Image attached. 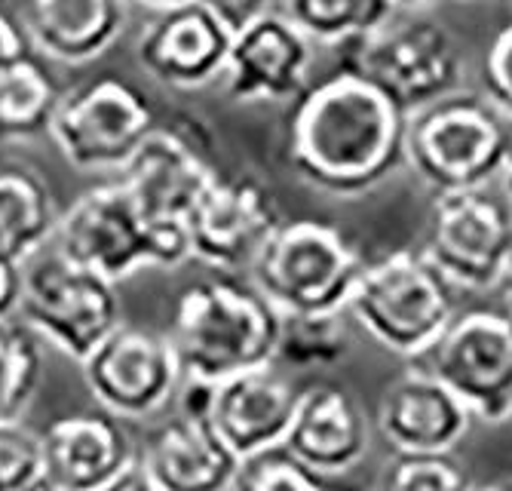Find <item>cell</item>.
<instances>
[{
  "instance_id": "obj_1",
  "label": "cell",
  "mask_w": 512,
  "mask_h": 491,
  "mask_svg": "<svg viewBox=\"0 0 512 491\" xmlns=\"http://www.w3.org/2000/svg\"><path fill=\"white\" fill-rule=\"evenodd\" d=\"M408 120L384 89L341 68L295 102L286 157L304 185L344 200L362 197L405 163Z\"/></svg>"
},
{
  "instance_id": "obj_2",
  "label": "cell",
  "mask_w": 512,
  "mask_h": 491,
  "mask_svg": "<svg viewBox=\"0 0 512 491\" xmlns=\"http://www.w3.org/2000/svg\"><path fill=\"white\" fill-rule=\"evenodd\" d=\"M279 310L243 277H206L175 301L169 341L184 381L221 384L276 363Z\"/></svg>"
},
{
  "instance_id": "obj_3",
  "label": "cell",
  "mask_w": 512,
  "mask_h": 491,
  "mask_svg": "<svg viewBox=\"0 0 512 491\" xmlns=\"http://www.w3.org/2000/svg\"><path fill=\"white\" fill-rule=\"evenodd\" d=\"M457 289L421 249L368 258L350 295V320L384 350L421 363L457 320Z\"/></svg>"
},
{
  "instance_id": "obj_4",
  "label": "cell",
  "mask_w": 512,
  "mask_h": 491,
  "mask_svg": "<svg viewBox=\"0 0 512 491\" xmlns=\"http://www.w3.org/2000/svg\"><path fill=\"white\" fill-rule=\"evenodd\" d=\"M509 160V123L470 89L451 93L408 120L405 163L436 194L485 191Z\"/></svg>"
},
{
  "instance_id": "obj_5",
  "label": "cell",
  "mask_w": 512,
  "mask_h": 491,
  "mask_svg": "<svg viewBox=\"0 0 512 491\" xmlns=\"http://www.w3.org/2000/svg\"><path fill=\"white\" fill-rule=\"evenodd\" d=\"M365 264V252L341 228L298 218L273 234L249 271V283L279 310V317L341 314Z\"/></svg>"
},
{
  "instance_id": "obj_6",
  "label": "cell",
  "mask_w": 512,
  "mask_h": 491,
  "mask_svg": "<svg viewBox=\"0 0 512 491\" xmlns=\"http://www.w3.org/2000/svg\"><path fill=\"white\" fill-rule=\"evenodd\" d=\"M218 166L209 142L194 126H154L151 136L123 166L120 185L129 191L142 218L157 231L169 267H181L191 258L188 218L206 188L215 182Z\"/></svg>"
},
{
  "instance_id": "obj_7",
  "label": "cell",
  "mask_w": 512,
  "mask_h": 491,
  "mask_svg": "<svg viewBox=\"0 0 512 491\" xmlns=\"http://www.w3.org/2000/svg\"><path fill=\"white\" fill-rule=\"evenodd\" d=\"M344 65L371 80L414 117L463 89V56L451 31L424 16L396 13L384 28L344 43Z\"/></svg>"
},
{
  "instance_id": "obj_8",
  "label": "cell",
  "mask_w": 512,
  "mask_h": 491,
  "mask_svg": "<svg viewBox=\"0 0 512 491\" xmlns=\"http://www.w3.org/2000/svg\"><path fill=\"white\" fill-rule=\"evenodd\" d=\"M22 271L25 289L19 323L77 366L123 326L117 286L65 261L53 246L25 261Z\"/></svg>"
},
{
  "instance_id": "obj_9",
  "label": "cell",
  "mask_w": 512,
  "mask_h": 491,
  "mask_svg": "<svg viewBox=\"0 0 512 491\" xmlns=\"http://www.w3.org/2000/svg\"><path fill=\"white\" fill-rule=\"evenodd\" d=\"M157 126V114L135 83L102 74L62 96L50 139L80 172H123Z\"/></svg>"
},
{
  "instance_id": "obj_10",
  "label": "cell",
  "mask_w": 512,
  "mask_h": 491,
  "mask_svg": "<svg viewBox=\"0 0 512 491\" xmlns=\"http://www.w3.org/2000/svg\"><path fill=\"white\" fill-rule=\"evenodd\" d=\"M421 252L457 292L512 283V206L488 188L436 194Z\"/></svg>"
},
{
  "instance_id": "obj_11",
  "label": "cell",
  "mask_w": 512,
  "mask_h": 491,
  "mask_svg": "<svg viewBox=\"0 0 512 491\" xmlns=\"http://www.w3.org/2000/svg\"><path fill=\"white\" fill-rule=\"evenodd\" d=\"M53 249L65 261L105 277L114 286L145 267L172 271L157 231L142 218L120 178L83 191L59 215Z\"/></svg>"
},
{
  "instance_id": "obj_12",
  "label": "cell",
  "mask_w": 512,
  "mask_h": 491,
  "mask_svg": "<svg viewBox=\"0 0 512 491\" xmlns=\"http://www.w3.org/2000/svg\"><path fill=\"white\" fill-rule=\"evenodd\" d=\"M421 366L463 399L476 421L500 427L512 418V314L467 310L424 356Z\"/></svg>"
},
{
  "instance_id": "obj_13",
  "label": "cell",
  "mask_w": 512,
  "mask_h": 491,
  "mask_svg": "<svg viewBox=\"0 0 512 491\" xmlns=\"http://www.w3.org/2000/svg\"><path fill=\"white\" fill-rule=\"evenodd\" d=\"M80 372L99 409L120 421L154 418L184 384L169 335L126 323L86 356Z\"/></svg>"
},
{
  "instance_id": "obj_14",
  "label": "cell",
  "mask_w": 512,
  "mask_h": 491,
  "mask_svg": "<svg viewBox=\"0 0 512 491\" xmlns=\"http://www.w3.org/2000/svg\"><path fill=\"white\" fill-rule=\"evenodd\" d=\"M283 225L279 200L261 178L218 172L188 218L191 258L227 277H249Z\"/></svg>"
},
{
  "instance_id": "obj_15",
  "label": "cell",
  "mask_w": 512,
  "mask_h": 491,
  "mask_svg": "<svg viewBox=\"0 0 512 491\" xmlns=\"http://www.w3.org/2000/svg\"><path fill=\"white\" fill-rule=\"evenodd\" d=\"M371 424L359 396L344 384L316 381L301 390L283 455L316 479L356 470L371 452Z\"/></svg>"
},
{
  "instance_id": "obj_16",
  "label": "cell",
  "mask_w": 512,
  "mask_h": 491,
  "mask_svg": "<svg viewBox=\"0 0 512 491\" xmlns=\"http://www.w3.org/2000/svg\"><path fill=\"white\" fill-rule=\"evenodd\" d=\"M313 40L283 13H267L234 34L224 68V89L237 105L298 102L310 86Z\"/></svg>"
},
{
  "instance_id": "obj_17",
  "label": "cell",
  "mask_w": 512,
  "mask_h": 491,
  "mask_svg": "<svg viewBox=\"0 0 512 491\" xmlns=\"http://www.w3.org/2000/svg\"><path fill=\"white\" fill-rule=\"evenodd\" d=\"M234 47L230 31L200 0L157 13L135 40V62L151 80L172 89H200L224 77Z\"/></svg>"
},
{
  "instance_id": "obj_18",
  "label": "cell",
  "mask_w": 512,
  "mask_h": 491,
  "mask_svg": "<svg viewBox=\"0 0 512 491\" xmlns=\"http://www.w3.org/2000/svg\"><path fill=\"white\" fill-rule=\"evenodd\" d=\"M476 418L421 363L390 381L381 393L375 430L393 455H454Z\"/></svg>"
},
{
  "instance_id": "obj_19",
  "label": "cell",
  "mask_w": 512,
  "mask_h": 491,
  "mask_svg": "<svg viewBox=\"0 0 512 491\" xmlns=\"http://www.w3.org/2000/svg\"><path fill=\"white\" fill-rule=\"evenodd\" d=\"M298 396L301 390L292 384V378L276 372V366H264L215 384L209 421L234 449V455L249 464L283 452Z\"/></svg>"
},
{
  "instance_id": "obj_20",
  "label": "cell",
  "mask_w": 512,
  "mask_h": 491,
  "mask_svg": "<svg viewBox=\"0 0 512 491\" xmlns=\"http://www.w3.org/2000/svg\"><path fill=\"white\" fill-rule=\"evenodd\" d=\"M46 485L56 491H99L138 461L120 418L96 409L56 418L43 430Z\"/></svg>"
},
{
  "instance_id": "obj_21",
  "label": "cell",
  "mask_w": 512,
  "mask_h": 491,
  "mask_svg": "<svg viewBox=\"0 0 512 491\" xmlns=\"http://www.w3.org/2000/svg\"><path fill=\"white\" fill-rule=\"evenodd\" d=\"M138 461L160 491H234L246 467L209 418L178 412L148 433Z\"/></svg>"
},
{
  "instance_id": "obj_22",
  "label": "cell",
  "mask_w": 512,
  "mask_h": 491,
  "mask_svg": "<svg viewBox=\"0 0 512 491\" xmlns=\"http://www.w3.org/2000/svg\"><path fill=\"white\" fill-rule=\"evenodd\" d=\"M126 7V0H28L22 28L40 59L89 65L120 40Z\"/></svg>"
},
{
  "instance_id": "obj_23",
  "label": "cell",
  "mask_w": 512,
  "mask_h": 491,
  "mask_svg": "<svg viewBox=\"0 0 512 491\" xmlns=\"http://www.w3.org/2000/svg\"><path fill=\"white\" fill-rule=\"evenodd\" d=\"M56 197L46 178L25 163H0V255L19 264L53 246Z\"/></svg>"
},
{
  "instance_id": "obj_24",
  "label": "cell",
  "mask_w": 512,
  "mask_h": 491,
  "mask_svg": "<svg viewBox=\"0 0 512 491\" xmlns=\"http://www.w3.org/2000/svg\"><path fill=\"white\" fill-rule=\"evenodd\" d=\"M62 96V86L37 53L19 62L0 80V142L50 136Z\"/></svg>"
},
{
  "instance_id": "obj_25",
  "label": "cell",
  "mask_w": 512,
  "mask_h": 491,
  "mask_svg": "<svg viewBox=\"0 0 512 491\" xmlns=\"http://www.w3.org/2000/svg\"><path fill=\"white\" fill-rule=\"evenodd\" d=\"M279 13L307 40L344 47L384 28L399 10L393 0H279Z\"/></svg>"
},
{
  "instance_id": "obj_26",
  "label": "cell",
  "mask_w": 512,
  "mask_h": 491,
  "mask_svg": "<svg viewBox=\"0 0 512 491\" xmlns=\"http://www.w3.org/2000/svg\"><path fill=\"white\" fill-rule=\"evenodd\" d=\"M353 347L350 314H295L279 326L276 363L292 369H329L347 360Z\"/></svg>"
},
{
  "instance_id": "obj_27",
  "label": "cell",
  "mask_w": 512,
  "mask_h": 491,
  "mask_svg": "<svg viewBox=\"0 0 512 491\" xmlns=\"http://www.w3.org/2000/svg\"><path fill=\"white\" fill-rule=\"evenodd\" d=\"M43 378L37 338L16 320L0 323V424L19 421Z\"/></svg>"
},
{
  "instance_id": "obj_28",
  "label": "cell",
  "mask_w": 512,
  "mask_h": 491,
  "mask_svg": "<svg viewBox=\"0 0 512 491\" xmlns=\"http://www.w3.org/2000/svg\"><path fill=\"white\" fill-rule=\"evenodd\" d=\"M470 470L454 455H393L381 464L375 491H473Z\"/></svg>"
},
{
  "instance_id": "obj_29",
  "label": "cell",
  "mask_w": 512,
  "mask_h": 491,
  "mask_svg": "<svg viewBox=\"0 0 512 491\" xmlns=\"http://www.w3.org/2000/svg\"><path fill=\"white\" fill-rule=\"evenodd\" d=\"M46 482L43 433L19 421L0 424V491H34Z\"/></svg>"
},
{
  "instance_id": "obj_30",
  "label": "cell",
  "mask_w": 512,
  "mask_h": 491,
  "mask_svg": "<svg viewBox=\"0 0 512 491\" xmlns=\"http://www.w3.org/2000/svg\"><path fill=\"white\" fill-rule=\"evenodd\" d=\"M234 491H325L316 476L301 470L286 455H264L243 467Z\"/></svg>"
},
{
  "instance_id": "obj_31",
  "label": "cell",
  "mask_w": 512,
  "mask_h": 491,
  "mask_svg": "<svg viewBox=\"0 0 512 491\" xmlns=\"http://www.w3.org/2000/svg\"><path fill=\"white\" fill-rule=\"evenodd\" d=\"M482 83H485V99L506 123H512V22L500 28L497 37L491 40Z\"/></svg>"
},
{
  "instance_id": "obj_32",
  "label": "cell",
  "mask_w": 512,
  "mask_h": 491,
  "mask_svg": "<svg viewBox=\"0 0 512 491\" xmlns=\"http://www.w3.org/2000/svg\"><path fill=\"white\" fill-rule=\"evenodd\" d=\"M28 56H34V50H31V40H28L22 22L0 7V80Z\"/></svg>"
},
{
  "instance_id": "obj_33",
  "label": "cell",
  "mask_w": 512,
  "mask_h": 491,
  "mask_svg": "<svg viewBox=\"0 0 512 491\" xmlns=\"http://www.w3.org/2000/svg\"><path fill=\"white\" fill-rule=\"evenodd\" d=\"M200 4L215 13L230 31H243L246 25L258 22L261 16L273 13V4L276 0H200Z\"/></svg>"
},
{
  "instance_id": "obj_34",
  "label": "cell",
  "mask_w": 512,
  "mask_h": 491,
  "mask_svg": "<svg viewBox=\"0 0 512 491\" xmlns=\"http://www.w3.org/2000/svg\"><path fill=\"white\" fill-rule=\"evenodd\" d=\"M22 289H25V271L22 264L0 255V323L19 317L22 304Z\"/></svg>"
},
{
  "instance_id": "obj_35",
  "label": "cell",
  "mask_w": 512,
  "mask_h": 491,
  "mask_svg": "<svg viewBox=\"0 0 512 491\" xmlns=\"http://www.w3.org/2000/svg\"><path fill=\"white\" fill-rule=\"evenodd\" d=\"M99 491H160V488L154 485V479L148 476V470L142 467V461H135L129 470H123L114 482H108Z\"/></svg>"
},
{
  "instance_id": "obj_36",
  "label": "cell",
  "mask_w": 512,
  "mask_h": 491,
  "mask_svg": "<svg viewBox=\"0 0 512 491\" xmlns=\"http://www.w3.org/2000/svg\"><path fill=\"white\" fill-rule=\"evenodd\" d=\"M126 4H135V7H145V10L163 13V10H172V7L188 4V0H126Z\"/></svg>"
},
{
  "instance_id": "obj_37",
  "label": "cell",
  "mask_w": 512,
  "mask_h": 491,
  "mask_svg": "<svg viewBox=\"0 0 512 491\" xmlns=\"http://www.w3.org/2000/svg\"><path fill=\"white\" fill-rule=\"evenodd\" d=\"M393 4H396V10H399V13H414V10L430 7L433 0H393Z\"/></svg>"
},
{
  "instance_id": "obj_38",
  "label": "cell",
  "mask_w": 512,
  "mask_h": 491,
  "mask_svg": "<svg viewBox=\"0 0 512 491\" xmlns=\"http://www.w3.org/2000/svg\"><path fill=\"white\" fill-rule=\"evenodd\" d=\"M500 188H503L506 203L512 206V160L506 163V169H503V175H500Z\"/></svg>"
},
{
  "instance_id": "obj_39",
  "label": "cell",
  "mask_w": 512,
  "mask_h": 491,
  "mask_svg": "<svg viewBox=\"0 0 512 491\" xmlns=\"http://www.w3.org/2000/svg\"><path fill=\"white\" fill-rule=\"evenodd\" d=\"M473 491H512L509 485H473Z\"/></svg>"
},
{
  "instance_id": "obj_40",
  "label": "cell",
  "mask_w": 512,
  "mask_h": 491,
  "mask_svg": "<svg viewBox=\"0 0 512 491\" xmlns=\"http://www.w3.org/2000/svg\"><path fill=\"white\" fill-rule=\"evenodd\" d=\"M34 491H56V488H53V485H46V482H43V485H37Z\"/></svg>"
},
{
  "instance_id": "obj_41",
  "label": "cell",
  "mask_w": 512,
  "mask_h": 491,
  "mask_svg": "<svg viewBox=\"0 0 512 491\" xmlns=\"http://www.w3.org/2000/svg\"><path fill=\"white\" fill-rule=\"evenodd\" d=\"M509 314H512V289H509Z\"/></svg>"
},
{
  "instance_id": "obj_42",
  "label": "cell",
  "mask_w": 512,
  "mask_h": 491,
  "mask_svg": "<svg viewBox=\"0 0 512 491\" xmlns=\"http://www.w3.org/2000/svg\"><path fill=\"white\" fill-rule=\"evenodd\" d=\"M509 488H512V485H509Z\"/></svg>"
}]
</instances>
